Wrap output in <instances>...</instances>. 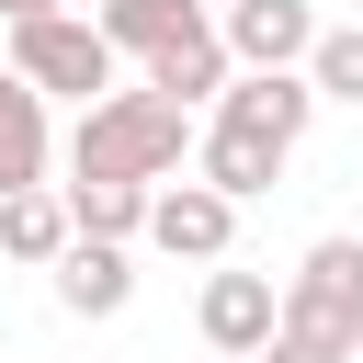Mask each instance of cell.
<instances>
[{"instance_id":"16","label":"cell","mask_w":363,"mask_h":363,"mask_svg":"<svg viewBox=\"0 0 363 363\" xmlns=\"http://www.w3.org/2000/svg\"><path fill=\"white\" fill-rule=\"evenodd\" d=\"M45 11H57V0H0V23H45Z\"/></svg>"},{"instance_id":"7","label":"cell","mask_w":363,"mask_h":363,"mask_svg":"<svg viewBox=\"0 0 363 363\" xmlns=\"http://www.w3.org/2000/svg\"><path fill=\"white\" fill-rule=\"evenodd\" d=\"M227 57L238 68H306V45H318V11L306 0H227Z\"/></svg>"},{"instance_id":"15","label":"cell","mask_w":363,"mask_h":363,"mask_svg":"<svg viewBox=\"0 0 363 363\" xmlns=\"http://www.w3.org/2000/svg\"><path fill=\"white\" fill-rule=\"evenodd\" d=\"M306 79H318V102H363V23H318Z\"/></svg>"},{"instance_id":"14","label":"cell","mask_w":363,"mask_h":363,"mask_svg":"<svg viewBox=\"0 0 363 363\" xmlns=\"http://www.w3.org/2000/svg\"><path fill=\"white\" fill-rule=\"evenodd\" d=\"M147 193L159 182H68V216L79 238H147Z\"/></svg>"},{"instance_id":"3","label":"cell","mask_w":363,"mask_h":363,"mask_svg":"<svg viewBox=\"0 0 363 363\" xmlns=\"http://www.w3.org/2000/svg\"><path fill=\"white\" fill-rule=\"evenodd\" d=\"M113 57H125V45H113L102 23H79V11L11 23V68H23L45 102H57V91H68V102H102V91H113Z\"/></svg>"},{"instance_id":"4","label":"cell","mask_w":363,"mask_h":363,"mask_svg":"<svg viewBox=\"0 0 363 363\" xmlns=\"http://www.w3.org/2000/svg\"><path fill=\"white\" fill-rule=\"evenodd\" d=\"M147 238H159L170 261H227V238H238V193H216L204 170H193V182L170 170V182L147 193Z\"/></svg>"},{"instance_id":"8","label":"cell","mask_w":363,"mask_h":363,"mask_svg":"<svg viewBox=\"0 0 363 363\" xmlns=\"http://www.w3.org/2000/svg\"><path fill=\"white\" fill-rule=\"evenodd\" d=\"M284 159H295V147H272L261 125H227V113H216V125H193V170H204L216 193H238V204H250V193H272V170H284Z\"/></svg>"},{"instance_id":"18","label":"cell","mask_w":363,"mask_h":363,"mask_svg":"<svg viewBox=\"0 0 363 363\" xmlns=\"http://www.w3.org/2000/svg\"><path fill=\"white\" fill-rule=\"evenodd\" d=\"M0 79H11V68H0Z\"/></svg>"},{"instance_id":"11","label":"cell","mask_w":363,"mask_h":363,"mask_svg":"<svg viewBox=\"0 0 363 363\" xmlns=\"http://www.w3.org/2000/svg\"><path fill=\"white\" fill-rule=\"evenodd\" d=\"M45 159H57V136H45V91L11 68V79H0V193L45 182Z\"/></svg>"},{"instance_id":"6","label":"cell","mask_w":363,"mask_h":363,"mask_svg":"<svg viewBox=\"0 0 363 363\" xmlns=\"http://www.w3.org/2000/svg\"><path fill=\"white\" fill-rule=\"evenodd\" d=\"M193 318H204L216 352H261V340L284 329V284H272V272H204V306H193Z\"/></svg>"},{"instance_id":"10","label":"cell","mask_w":363,"mask_h":363,"mask_svg":"<svg viewBox=\"0 0 363 363\" xmlns=\"http://www.w3.org/2000/svg\"><path fill=\"white\" fill-rule=\"evenodd\" d=\"M68 238H79V216H68V193H57V182L0 193V261H57Z\"/></svg>"},{"instance_id":"13","label":"cell","mask_w":363,"mask_h":363,"mask_svg":"<svg viewBox=\"0 0 363 363\" xmlns=\"http://www.w3.org/2000/svg\"><path fill=\"white\" fill-rule=\"evenodd\" d=\"M91 23H102V34L125 45V57H159L170 34H193V23H204V0H102Z\"/></svg>"},{"instance_id":"5","label":"cell","mask_w":363,"mask_h":363,"mask_svg":"<svg viewBox=\"0 0 363 363\" xmlns=\"http://www.w3.org/2000/svg\"><path fill=\"white\" fill-rule=\"evenodd\" d=\"M216 113H227V125H261L272 147H295L306 113H318V79H306V68H227Z\"/></svg>"},{"instance_id":"2","label":"cell","mask_w":363,"mask_h":363,"mask_svg":"<svg viewBox=\"0 0 363 363\" xmlns=\"http://www.w3.org/2000/svg\"><path fill=\"white\" fill-rule=\"evenodd\" d=\"M284 352L306 363H352L363 352V238H318L295 272H284Z\"/></svg>"},{"instance_id":"19","label":"cell","mask_w":363,"mask_h":363,"mask_svg":"<svg viewBox=\"0 0 363 363\" xmlns=\"http://www.w3.org/2000/svg\"><path fill=\"white\" fill-rule=\"evenodd\" d=\"M352 363H363V352H352Z\"/></svg>"},{"instance_id":"12","label":"cell","mask_w":363,"mask_h":363,"mask_svg":"<svg viewBox=\"0 0 363 363\" xmlns=\"http://www.w3.org/2000/svg\"><path fill=\"white\" fill-rule=\"evenodd\" d=\"M227 68H238V57H227V34H216V23H193V34H170V45L147 57V91H170V102H216V91H227Z\"/></svg>"},{"instance_id":"1","label":"cell","mask_w":363,"mask_h":363,"mask_svg":"<svg viewBox=\"0 0 363 363\" xmlns=\"http://www.w3.org/2000/svg\"><path fill=\"white\" fill-rule=\"evenodd\" d=\"M182 159H193V102H170V91H102V102H79L68 182H170Z\"/></svg>"},{"instance_id":"17","label":"cell","mask_w":363,"mask_h":363,"mask_svg":"<svg viewBox=\"0 0 363 363\" xmlns=\"http://www.w3.org/2000/svg\"><path fill=\"white\" fill-rule=\"evenodd\" d=\"M216 363H284V352H272V340H261V352H216Z\"/></svg>"},{"instance_id":"9","label":"cell","mask_w":363,"mask_h":363,"mask_svg":"<svg viewBox=\"0 0 363 363\" xmlns=\"http://www.w3.org/2000/svg\"><path fill=\"white\" fill-rule=\"evenodd\" d=\"M45 272H57V306H68V318H113V306L136 295V272H125V238H68Z\"/></svg>"}]
</instances>
